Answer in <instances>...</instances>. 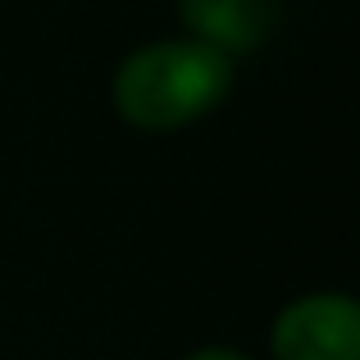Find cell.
Instances as JSON below:
<instances>
[{
	"label": "cell",
	"mask_w": 360,
	"mask_h": 360,
	"mask_svg": "<svg viewBox=\"0 0 360 360\" xmlns=\"http://www.w3.org/2000/svg\"><path fill=\"white\" fill-rule=\"evenodd\" d=\"M238 60L192 37H160L146 41L115 69L110 96L128 128L178 132L192 128L229 101Z\"/></svg>",
	"instance_id": "obj_1"
},
{
	"label": "cell",
	"mask_w": 360,
	"mask_h": 360,
	"mask_svg": "<svg viewBox=\"0 0 360 360\" xmlns=\"http://www.w3.org/2000/svg\"><path fill=\"white\" fill-rule=\"evenodd\" d=\"M183 360H251V356L238 352V347H196V352H187Z\"/></svg>",
	"instance_id": "obj_4"
},
{
	"label": "cell",
	"mask_w": 360,
	"mask_h": 360,
	"mask_svg": "<svg viewBox=\"0 0 360 360\" xmlns=\"http://www.w3.org/2000/svg\"><path fill=\"white\" fill-rule=\"evenodd\" d=\"M274 360H360V301L352 292H306L269 324Z\"/></svg>",
	"instance_id": "obj_2"
},
{
	"label": "cell",
	"mask_w": 360,
	"mask_h": 360,
	"mask_svg": "<svg viewBox=\"0 0 360 360\" xmlns=\"http://www.w3.org/2000/svg\"><path fill=\"white\" fill-rule=\"evenodd\" d=\"M178 23L183 37L214 46L229 60L260 51L278 23L274 0H178Z\"/></svg>",
	"instance_id": "obj_3"
}]
</instances>
